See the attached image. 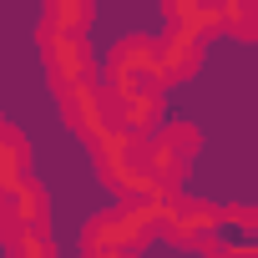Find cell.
Wrapping results in <instances>:
<instances>
[{
    "label": "cell",
    "mask_w": 258,
    "mask_h": 258,
    "mask_svg": "<svg viewBox=\"0 0 258 258\" xmlns=\"http://www.w3.org/2000/svg\"><path fill=\"white\" fill-rule=\"evenodd\" d=\"M96 167L111 187H121L126 198H152L157 192V172H152V157H147V142H137L132 126H106L96 137Z\"/></svg>",
    "instance_id": "cell-1"
},
{
    "label": "cell",
    "mask_w": 258,
    "mask_h": 258,
    "mask_svg": "<svg viewBox=\"0 0 258 258\" xmlns=\"http://www.w3.org/2000/svg\"><path fill=\"white\" fill-rule=\"evenodd\" d=\"M41 51H46V66H51L56 91H61V86H76V81H86V76H91V61H86L81 31L46 26V31H41Z\"/></svg>",
    "instance_id": "cell-2"
},
{
    "label": "cell",
    "mask_w": 258,
    "mask_h": 258,
    "mask_svg": "<svg viewBox=\"0 0 258 258\" xmlns=\"http://www.w3.org/2000/svg\"><path fill=\"white\" fill-rule=\"evenodd\" d=\"M198 56H203V36H198V31H177V26H172V31L162 36V46H157V81L167 86V81L192 76Z\"/></svg>",
    "instance_id": "cell-3"
},
{
    "label": "cell",
    "mask_w": 258,
    "mask_h": 258,
    "mask_svg": "<svg viewBox=\"0 0 258 258\" xmlns=\"http://www.w3.org/2000/svg\"><path fill=\"white\" fill-rule=\"evenodd\" d=\"M187 152H192V132H187V126H172V132L152 137V142H147V157H152L157 182H177V172H182Z\"/></svg>",
    "instance_id": "cell-4"
},
{
    "label": "cell",
    "mask_w": 258,
    "mask_h": 258,
    "mask_svg": "<svg viewBox=\"0 0 258 258\" xmlns=\"http://www.w3.org/2000/svg\"><path fill=\"white\" fill-rule=\"evenodd\" d=\"M0 157H6V167H0V187L26 182V147H21V137H16V132L0 137Z\"/></svg>",
    "instance_id": "cell-5"
},
{
    "label": "cell",
    "mask_w": 258,
    "mask_h": 258,
    "mask_svg": "<svg viewBox=\"0 0 258 258\" xmlns=\"http://www.w3.org/2000/svg\"><path fill=\"white\" fill-rule=\"evenodd\" d=\"M46 11H51V26H61V31L86 26V0H46Z\"/></svg>",
    "instance_id": "cell-6"
}]
</instances>
